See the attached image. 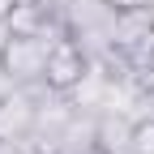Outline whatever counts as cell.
<instances>
[{
  "label": "cell",
  "instance_id": "cell-1",
  "mask_svg": "<svg viewBox=\"0 0 154 154\" xmlns=\"http://www.w3.org/2000/svg\"><path fill=\"white\" fill-rule=\"evenodd\" d=\"M90 64H94V56L77 43L73 34H60V38L47 47V73H43V86L56 90V94H73L77 82L90 73Z\"/></svg>",
  "mask_w": 154,
  "mask_h": 154
},
{
  "label": "cell",
  "instance_id": "cell-2",
  "mask_svg": "<svg viewBox=\"0 0 154 154\" xmlns=\"http://www.w3.org/2000/svg\"><path fill=\"white\" fill-rule=\"evenodd\" d=\"M47 38L38 34H9L5 51H0V64L13 77L17 86H43V73H47Z\"/></svg>",
  "mask_w": 154,
  "mask_h": 154
},
{
  "label": "cell",
  "instance_id": "cell-3",
  "mask_svg": "<svg viewBox=\"0 0 154 154\" xmlns=\"http://www.w3.org/2000/svg\"><path fill=\"white\" fill-rule=\"evenodd\" d=\"M43 94H47V86H17L9 99L0 103V137H9V141H30Z\"/></svg>",
  "mask_w": 154,
  "mask_h": 154
},
{
  "label": "cell",
  "instance_id": "cell-4",
  "mask_svg": "<svg viewBox=\"0 0 154 154\" xmlns=\"http://www.w3.org/2000/svg\"><path fill=\"white\" fill-rule=\"evenodd\" d=\"M146 34H154V13L150 9H116V22H111V47L116 51H128L137 47Z\"/></svg>",
  "mask_w": 154,
  "mask_h": 154
},
{
  "label": "cell",
  "instance_id": "cell-5",
  "mask_svg": "<svg viewBox=\"0 0 154 154\" xmlns=\"http://www.w3.org/2000/svg\"><path fill=\"white\" fill-rule=\"evenodd\" d=\"M128 150H133V154H154V111H146V116H137V120H133Z\"/></svg>",
  "mask_w": 154,
  "mask_h": 154
},
{
  "label": "cell",
  "instance_id": "cell-6",
  "mask_svg": "<svg viewBox=\"0 0 154 154\" xmlns=\"http://www.w3.org/2000/svg\"><path fill=\"white\" fill-rule=\"evenodd\" d=\"M13 90H17V82H13V77L5 73V64H0V103H5L9 94H13Z\"/></svg>",
  "mask_w": 154,
  "mask_h": 154
},
{
  "label": "cell",
  "instance_id": "cell-7",
  "mask_svg": "<svg viewBox=\"0 0 154 154\" xmlns=\"http://www.w3.org/2000/svg\"><path fill=\"white\" fill-rule=\"evenodd\" d=\"M0 154H26V141H9V137H0Z\"/></svg>",
  "mask_w": 154,
  "mask_h": 154
},
{
  "label": "cell",
  "instance_id": "cell-8",
  "mask_svg": "<svg viewBox=\"0 0 154 154\" xmlns=\"http://www.w3.org/2000/svg\"><path fill=\"white\" fill-rule=\"evenodd\" d=\"M116 9H154V0H116Z\"/></svg>",
  "mask_w": 154,
  "mask_h": 154
},
{
  "label": "cell",
  "instance_id": "cell-9",
  "mask_svg": "<svg viewBox=\"0 0 154 154\" xmlns=\"http://www.w3.org/2000/svg\"><path fill=\"white\" fill-rule=\"evenodd\" d=\"M13 5H17V0H0V22H9V13H13Z\"/></svg>",
  "mask_w": 154,
  "mask_h": 154
},
{
  "label": "cell",
  "instance_id": "cell-10",
  "mask_svg": "<svg viewBox=\"0 0 154 154\" xmlns=\"http://www.w3.org/2000/svg\"><path fill=\"white\" fill-rule=\"evenodd\" d=\"M9 34H13V30H9V22H0V51H5V43H9Z\"/></svg>",
  "mask_w": 154,
  "mask_h": 154
},
{
  "label": "cell",
  "instance_id": "cell-11",
  "mask_svg": "<svg viewBox=\"0 0 154 154\" xmlns=\"http://www.w3.org/2000/svg\"><path fill=\"white\" fill-rule=\"evenodd\" d=\"M111 5H116V0H111Z\"/></svg>",
  "mask_w": 154,
  "mask_h": 154
},
{
  "label": "cell",
  "instance_id": "cell-12",
  "mask_svg": "<svg viewBox=\"0 0 154 154\" xmlns=\"http://www.w3.org/2000/svg\"><path fill=\"white\" fill-rule=\"evenodd\" d=\"M150 13H154V9H150Z\"/></svg>",
  "mask_w": 154,
  "mask_h": 154
}]
</instances>
